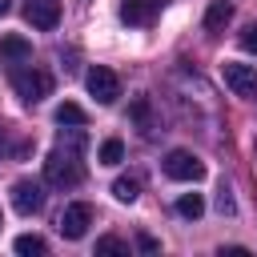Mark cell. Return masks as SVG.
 <instances>
[{
	"label": "cell",
	"instance_id": "6da1fadb",
	"mask_svg": "<svg viewBox=\"0 0 257 257\" xmlns=\"http://www.w3.org/2000/svg\"><path fill=\"white\" fill-rule=\"evenodd\" d=\"M80 177H84V169H80V161H76V153L68 149H52L48 153V161H44V181L48 185H56V189H72V185H80Z\"/></svg>",
	"mask_w": 257,
	"mask_h": 257
},
{
	"label": "cell",
	"instance_id": "7a4b0ae2",
	"mask_svg": "<svg viewBox=\"0 0 257 257\" xmlns=\"http://www.w3.org/2000/svg\"><path fill=\"white\" fill-rule=\"evenodd\" d=\"M12 88H16L20 100L36 104V100H44V96L52 92V76H48L44 68H16V72H12Z\"/></svg>",
	"mask_w": 257,
	"mask_h": 257
},
{
	"label": "cell",
	"instance_id": "3957f363",
	"mask_svg": "<svg viewBox=\"0 0 257 257\" xmlns=\"http://www.w3.org/2000/svg\"><path fill=\"white\" fill-rule=\"evenodd\" d=\"M165 8H169V0H120V20L128 28H149Z\"/></svg>",
	"mask_w": 257,
	"mask_h": 257
},
{
	"label": "cell",
	"instance_id": "277c9868",
	"mask_svg": "<svg viewBox=\"0 0 257 257\" xmlns=\"http://www.w3.org/2000/svg\"><path fill=\"white\" fill-rule=\"evenodd\" d=\"M84 84H88V92H92L100 104H112V100L120 96V76H116L112 68H104V64H92L88 76H84Z\"/></svg>",
	"mask_w": 257,
	"mask_h": 257
},
{
	"label": "cell",
	"instance_id": "5b68a950",
	"mask_svg": "<svg viewBox=\"0 0 257 257\" xmlns=\"http://www.w3.org/2000/svg\"><path fill=\"white\" fill-rule=\"evenodd\" d=\"M165 177H173V181H201L205 177V165L189 149H173L165 157Z\"/></svg>",
	"mask_w": 257,
	"mask_h": 257
},
{
	"label": "cell",
	"instance_id": "8992f818",
	"mask_svg": "<svg viewBox=\"0 0 257 257\" xmlns=\"http://www.w3.org/2000/svg\"><path fill=\"white\" fill-rule=\"evenodd\" d=\"M88 225H92V205H88V201L64 205V213H60V233H64L68 241H80V237L88 233Z\"/></svg>",
	"mask_w": 257,
	"mask_h": 257
},
{
	"label": "cell",
	"instance_id": "52a82bcc",
	"mask_svg": "<svg viewBox=\"0 0 257 257\" xmlns=\"http://www.w3.org/2000/svg\"><path fill=\"white\" fill-rule=\"evenodd\" d=\"M221 76H225V84H229L237 96H249V100L257 96V68H253V64H229V60H225V64H221Z\"/></svg>",
	"mask_w": 257,
	"mask_h": 257
},
{
	"label": "cell",
	"instance_id": "ba28073f",
	"mask_svg": "<svg viewBox=\"0 0 257 257\" xmlns=\"http://www.w3.org/2000/svg\"><path fill=\"white\" fill-rule=\"evenodd\" d=\"M24 20L40 32L60 24V0H24Z\"/></svg>",
	"mask_w": 257,
	"mask_h": 257
},
{
	"label": "cell",
	"instance_id": "9c48e42d",
	"mask_svg": "<svg viewBox=\"0 0 257 257\" xmlns=\"http://www.w3.org/2000/svg\"><path fill=\"white\" fill-rule=\"evenodd\" d=\"M12 205H16V213H24V217H32V213H40L44 209V189L36 185V181H16L12 185Z\"/></svg>",
	"mask_w": 257,
	"mask_h": 257
},
{
	"label": "cell",
	"instance_id": "30bf717a",
	"mask_svg": "<svg viewBox=\"0 0 257 257\" xmlns=\"http://www.w3.org/2000/svg\"><path fill=\"white\" fill-rule=\"evenodd\" d=\"M229 20H233V4H229V0H213V4H209V12H205V32H209V36H217Z\"/></svg>",
	"mask_w": 257,
	"mask_h": 257
},
{
	"label": "cell",
	"instance_id": "8fae6325",
	"mask_svg": "<svg viewBox=\"0 0 257 257\" xmlns=\"http://www.w3.org/2000/svg\"><path fill=\"white\" fill-rule=\"evenodd\" d=\"M32 56V44L24 36H4L0 40V60H28Z\"/></svg>",
	"mask_w": 257,
	"mask_h": 257
},
{
	"label": "cell",
	"instance_id": "7c38bea8",
	"mask_svg": "<svg viewBox=\"0 0 257 257\" xmlns=\"http://www.w3.org/2000/svg\"><path fill=\"white\" fill-rule=\"evenodd\" d=\"M177 213H181L185 221H197V217L205 213V197H201V193H181V197H177Z\"/></svg>",
	"mask_w": 257,
	"mask_h": 257
},
{
	"label": "cell",
	"instance_id": "4fadbf2b",
	"mask_svg": "<svg viewBox=\"0 0 257 257\" xmlns=\"http://www.w3.org/2000/svg\"><path fill=\"white\" fill-rule=\"evenodd\" d=\"M112 197L124 201V205H133V201L141 197V181H137V177H116V181H112Z\"/></svg>",
	"mask_w": 257,
	"mask_h": 257
},
{
	"label": "cell",
	"instance_id": "5bb4252c",
	"mask_svg": "<svg viewBox=\"0 0 257 257\" xmlns=\"http://www.w3.org/2000/svg\"><path fill=\"white\" fill-rule=\"evenodd\" d=\"M84 120H88V116H84L80 104H72V100L56 104V124H84Z\"/></svg>",
	"mask_w": 257,
	"mask_h": 257
},
{
	"label": "cell",
	"instance_id": "9a60e30c",
	"mask_svg": "<svg viewBox=\"0 0 257 257\" xmlns=\"http://www.w3.org/2000/svg\"><path fill=\"white\" fill-rule=\"evenodd\" d=\"M124 161V145L116 141V137H108L104 145H100V165H120Z\"/></svg>",
	"mask_w": 257,
	"mask_h": 257
},
{
	"label": "cell",
	"instance_id": "2e32d148",
	"mask_svg": "<svg viewBox=\"0 0 257 257\" xmlns=\"http://www.w3.org/2000/svg\"><path fill=\"white\" fill-rule=\"evenodd\" d=\"M48 245H44V237H36V233H20L16 237V253H24V257H32V253H44Z\"/></svg>",
	"mask_w": 257,
	"mask_h": 257
},
{
	"label": "cell",
	"instance_id": "e0dca14e",
	"mask_svg": "<svg viewBox=\"0 0 257 257\" xmlns=\"http://www.w3.org/2000/svg\"><path fill=\"white\" fill-rule=\"evenodd\" d=\"M96 253H128V241H120V237H112V233H108V237H100V241H96Z\"/></svg>",
	"mask_w": 257,
	"mask_h": 257
},
{
	"label": "cell",
	"instance_id": "ac0fdd59",
	"mask_svg": "<svg viewBox=\"0 0 257 257\" xmlns=\"http://www.w3.org/2000/svg\"><path fill=\"white\" fill-rule=\"evenodd\" d=\"M133 120H137V124H141V128L149 133V100H145V96H141V100L133 104Z\"/></svg>",
	"mask_w": 257,
	"mask_h": 257
},
{
	"label": "cell",
	"instance_id": "d6986e66",
	"mask_svg": "<svg viewBox=\"0 0 257 257\" xmlns=\"http://www.w3.org/2000/svg\"><path fill=\"white\" fill-rule=\"evenodd\" d=\"M241 48H245V52H257V24H249V28L241 32Z\"/></svg>",
	"mask_w": 257,
	"mask_h": 257
},
{
	"label": "cell",
	"instance_id": "ffe728a7",
	"mask_svg": "<svg viewBox=\"0 0 257 257\" xmlns=\"http://www.w3.org/2000/svg\"><path fill=\"white\" fill-rule=\"evenodd\" d=\"M137 249H141V253H157L161 245H157V237H149V233H141V237H137Z\"/></svg>",
	"mask_w": 257,
	"mask_h": 257
},
{
	"label": "cell",
	"instance_id": "44dd1931",
	"mask_svg": "<svg viewBox=\"0 0 257 257\" xmlns=\"http://www.w3.org/2000/svg\"><path fill=\"white\" fill-rule=\"evenodd\" d=\"M217 209H221V213H233V197H229V193H225V189H221V193H217Z\"/></svg>",
	"mask_w": 257,
	"mask_h": 257
},
{
	"label": "cell",
	"instance_id": "7402d4cb",
	"mask_svg": "<svg viewBox=\"0 0 257 257\" xmlns=\"http://www.w3.org/2000/svg\"><path fill=\"white\" fill-rule=\"evenodd\" d=\"M221 257H245V249L241 245H229V249H221Z\"/></svg>",
	"mask_w": 257,
	"mask_h": 257
},
{
	"label": "cell",
	"instance_id": "603a6c76",
	"mask_svg": "<svg viewBox=\"0 0 257 257\" xmlns=\"http://www.w3.org/2000/svg\"><path fill=\"white\" fill-rule=\"evenodd\" d=\"M8 8H12V0H0V16H4V12H8Z\"/></svg>",
	"mask_w": 257,
	"mask_h": 257
},
{
	"label": "cell",
	"instance_id": "cb8c5ba5",
	"mask_svg": "<svg viewBox=\"0 0 257 257\" xmlns=\"http://www.w3.org/2000/svg\"><path fill=\"white\" fill-rule=\"evenodd\" d=\"M0 225H4V221H0Z\"/></svg>",
	"mask_w": 257,
	"mask_h": 257
}]
</instances>
